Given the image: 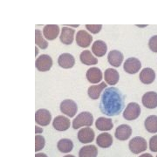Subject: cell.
<instances>
[{
  "instance_id": "obj_1",
  "label": "cell",
  "mask_w": 157,
  "mask_h": 157,
  "mask_svg": "<svg viewBox=\"0 0 157 157\" xmlns=\"http://www.w3.org/2000/svg\"><path fill=\"white\" fill-rule=\"evenodd\" d=\"M125 96L116 87L105 88L100 102V110L107 116H116L125 107Z\"/></svg>"
},
{
  "instance_id": "obj_2",
  "label": "cell",
  "mask_w": 157,
  "mask_h": 157,
  "mask_svg": "<svg viewBox=\"0 0 157 157\" xmlns=\"http://www.w3.org/2000/svg\"><path fill=\"white\" fill-rule=\"evenodd\" d=\"M94 123V116L90 112H81L73 121V128L78 129L82 127H91Z\"/></svg>"
},
{
  "instance_id": "obj_3",
  "label": "cell",
  "mask_w": 157,
  "mask_h": 157,
  "mask_svg": "<svg viewBox=\"0 0 157 157\" xmlns=\"http://www.w3.org/2000/svg\"><path fill=\"white\" fill-rule=\"evenodd\" d=\"M128 147L130 151L133 154L138 155L140 153L146 151L147 148V140L140 136L134 137L132 140H130L128 143Z\"/></svg>"
},
{
  "instance_id": "obj_4",
  "label": "cell",
  "mask_w": 157,
  "mask_h": 157,
  "mask_svg": "<svg viewBox=\"0 0 157 157\" xmlns=\"http://www.w3.org/2000/svg\"><path fill=\"white\" fill-rule=\"evenodd\" d=\"M140 107L136 102H130L123 112V118L126 121H135L140 116Z\"/></svg>"
},
{
  "instance_id": "obj_5",
  "label": "cell",
  "mask_w": 157,
  "mask_h": 157,
  "mask_svg": "<svg viewBox=\"0 0 157 157\" xmlns=\"http://www.w3.org/2000/svg\"><path fill=\"white\" fill-rule=\"evenodd\" d=\"M60 111L62 113L66 114L68 117L72 118L75 116V114L77 113L78 111V106L76 104L75 101H73V100H64L60 103Z\"/></svg>"
},
{
  "instance_id": "obj_6",
  "label": "cell",
  "mask_w": 157,
  "mask_h": 157,
  "mask_svg": "<svg viewBox=\"0 0 157 157\" xmlns=\"http://www.w3.org/2000/svg\"><path fill=\"white\" fill-rule=\"evenodd\" d=\"M123 68L124 71L128 74H135L138 73L141 68V63L136 58H134V57L128 58L124 62Z\"/></svg>"
},
{
  "instance_id": "obj_7",
  "label": "cell",
  "mask_w": 157,
  "mask_h": 157,
  "mask_svg": "<svg viewBox=\"0 0 157 157\" xmlns=\"http://www.w3.org/2000/svg\"><path fill=\"white\" fill-rule=\"evenodd\" d=\"M35 66L39 72H47L52 67V59L49 55L42 54L37 58Z\"/></svg>"
},
{
  "instance_id": "obj_8",
  "label": "cell",
  "mask_w": 157,
  "mask_h": 157,
  "mask_svg": "<svg viewBox=\"0 0 157 157\" xmlns=\"http://www.w3.org/2000/svg\"><path fill=\"white\" fill-rule=\"evenodd\" d=\"M93 42V37L92 35L87 33L85 30H80L77 33L76 35V43L79 47L86 48L88 47Z\"/></svg>"
},
{
  "instance_id": "obj_9",
  "label": "cell",
  "mask_w": 157,
  "mask_h": 157,
  "mask_svg": "<svg viewBox=\"0 0 157 157\" xmlns=\"http://www.w3.org/2000/svg\"><path fill=\"white\" fill-rule=\"evenodd\" d=\"M52 121V114L47 109H39L35 113V121L42 127L48 126Z\"/></svg>"
},
{
  "instance_id": "obj_10",
  "label": "cell",
  "mask_w": 157,
  "mask_h": 157,
  "mask_svg": "<svg viewBox=\"0 0 157 157\" xmlns=\"http://www.w3.org/2000/svg\"><path fill=\"white\" fill-rule=\"evenodd\" d=\"M71 126L70 120L67 117H65L63 115H59L54 118L52 121V127L55 130L59 131V132H64L67 131Z\"/></svg>"
},
{
  "instance_id": "obj_11",
  "label": "cell",
  "mask_w": 157,
  "mask_h": 157,
  "mask_svg": "<svg viewBox=\"0 0 157 157\" xmlns=\"http://www.w3.org/2000/svg\"><path fill=\"white\" fill-rule=\"evenodd\" d=\"M94 131L93 129L87 127V128H81L78 133V140L79 142L81 143H90L92 142L93 140H94Z\"/></svg>"
},
{
  "instance_id": "obj_12",
  "label": "cell",
  "mask_w": 157,
  "mask_h": 157,
  "mask_svg": "<svg viewBox=\"0 0 157 157\" xmlns=\"http://www.w3.org/2000/svg\"><path fill=\"white\" fill-rule=\"evenodd\" d=\"M142 104L148 109H154L157 107V93L155 92H147L142 96Z\"/></svg>"
},
{
  "instance_id": "obj_13",
  "label": "cell",
  "mask_w": 157,
  "mask_h": 157,
  "mask_svg": "<svg viewBox=\"0 0 157 157\" xmlns=\"http://www.w3.org/2000/svg\"><path fill=\"white\" fill-rule=\"evenodd\" d=\"M114 135L117 140L123 141L130 138V136L132 135V128L129 125L121 124L116 128Z\"/></svg>"
},
{
  "instance_id": "obj_14",
  "label": "cell",
  "mask_w": 157,
  "mask_h": 157,
  "mask_svg": "<svg viewBox=\"0 0 157 157\" xmlns=\"http://www.w3.org/2000/svg\"><path fill=\"white\" fill-rule=\"evenodd\" d=\"M58 64L64 69L73 68L75 65V59L70 53H62L58 59Z\"/></svg>"
},
{
  "instance_id": "obj_15",
  "label": "cell",
  "mask_w": 157,
  "mask_h": 157,
  "mask_svg": "<svg viewBox=\"0 0 157 157\" xmlns=\"http://www.w3.org/2000/svg\"><path fill=\"white\" fill-rule=\"evenodd\" d=\"M123 54L118 50L111 51L107 55L108 63L113 67H120L123 62Z\"/></svg>"
},
{
  "instance_id": "obj_16",
  "label": "cell",
  "mask_w": 157,
  "mask_h": 157,
  "mask_svg": "<svg viewBox=\"0 0 157 157\" xmlns=\"http://www.w3.org/2000/svg\"><path fill=\"white\" fill-rule=\"evenodd\" d=\"M74 34H75V30L71 27L65 26L61 30V33L59 36V39L62 44L64 45H72L74 39Z\"/></svg>"
},
{
  "instance_id": "obj_17",
  "label": "cell",
  "mask_w": 157,
  "mask_h": 157,
  "mask_svg": "<svg viewBox=\"0 0 157 157\" xmlns=\"http://www.w3.org/2000/svg\"><path fill=\"white\" fill-rule=\"evenodd\" d=\"M103 78V74L100 68L91 67L86 72V78L92 84L100 83Z\"/></svg>"
},
{
  "instance_id": "obj_18",
  "label": "cell",
  "mask_w": 157,
  "mask_h": 157,
  "mask_svg": "<svg viewBox=\"0 0 157 157\" xmlns=\"http://www.w3.org/2000/svg\"><path fill=\"white\" fill-rule=\"evenodd\" d=\"M140 80L145 85L152 84L155 79V72L150 67H146L141 70L140 73Z\"/></svg>"
},
{
  "instance_id": "obj_19",
  "label": "cell",
  "mask_w": 157,
  "mask_h": 157,
  "mask_svg": "<svg viewBox=\"0 0 157 157\" xmlns=\"http://www.w3.org/2000/svg\"><path fill=\"white\" fill-rule=\"evenodd\" d=\"M59 26L56 25H47L43 29V35L47 40H54L59 34Z\"/></svg>"
},
{
  "instance_id": "obj_20",
  "label": "cell",
  "mask_w": 157,
  "mask_h": 157,
  "mask_svg": "<svg viewBox=\"0 0 157 157\" xmlns=\"http://www.w3.org/2000/svg\"><path fill=\"white\" fill-rule=\"evenodd\" d=\"M104 78L106 83L110 86H114L119 82L120 79V74L115 69L113 68H107L104 73Z\"/></svg>"
},
{
  "instance_id": "obj_21",
  "label": "cell",
  "mask_w": 157,
  "mask_h": 157,
  "mask_svg": "<svg viewBox=\"0 0 157 157\" xmlns=\"http://www.w3.org/2000/svg\"><path fill=\"white\" fill-rule=\"evenodd\" d=\"M96 143L99 147L102 148H107L110 147L113 144L112 135L108 133H101L97 136L96 138Z\"/></svg>"
},
{
  "instance_id": "obj_22",
  "label": "cell",
  "mask_w": 157,
  "mask_h": 157,
  "mask_svg": "<svg viewBox=\"0 0 157 157\" xmlns=\"http://www.w3.org/2000/svg\"><path fill=\"white\" fill-rule=\"evenodd\" d=\"M107 87V83L106 82H101L100 84L91 86L88 90L87 94L88 96L92 100H98L101 96L102 91Z\"/></svg>"
},
{
  "instance_id": "obj_23",
  "label": "cell",
  "mask_w": 157,
  "mask_h": 157,
  "mask_svg": "<svg viewBox=\"0 0 157 157\" xmlns=\"http://www.w3.org/2000/svg\"><path fill=\"white\" fill-rule=\"evenodd\" d=\"M92 52L96 57H103L107 52V45L103 40H96L92 45Z\"/></svg>"
},
{
  "instance_id": "obj_24",
  "label": "cell",
  "mask_w": 157,
  "mask_h": 157,
  "mask_svg": "<svg viewBox=\"0 0 157 157\" xmlns=\"http://www.w3.org/2000/svg\"><path fill=\"white\" fill-rule=\"evenodd\" d=\"M96 128L100 131H109L113 128V123L110 118L100 117L95 122Z\"/></svg>"
},
{
  "instance_id": "obj_25",
  "label": "cell",
  "mask_w": 157,
  "mask_h": 157,
  "mask_svg": "<svg viewBox=\"0 0 157 157\" xmlns=\"http://www.w3.org/2000/svg\"><path fill=\"white\" fill-rule=\"evenodd\" d=\"M79 59L81 63L86 66H93L98 63V59L93 55V53L89 50L83 51L79 55Z\"/></svg>"
},
{
  "instance_id": "obj_26",
  "label": "cell",
  "mask_w": 157,
  "mask_h": 157,
  "mask_svg": "<svg viewBox=\"0 0 157 157\" xmlns=\"http://www.w3.org/2000/svg\"><path fill=\"white\" fill-rule=\"evenodd\" d=\"M98 149L94 145H87L80 148L78 157H97Z\"/></svg>"
},
{
  "instance_id": "obj_27",
  "label": "cell",
  "mask_w": 157,
  "mask_h": 157,
  "mask_svg": "<svg viewBox=\"0 0 157 157\" xmlns=\"http://www.w3.org/2000/svg\"><path fill=\"white\" fill-rule=\"evenodd\" d=\"M145 128L151 134L157 133V115H150L147 118L144 122Z\"/></svg>"
},
{
  "instance_id": "obj_28",
  "label": "cell",
  "mask_w": 157,
  "mask_h": 157,
  "mask_svg": "<svg viewBox=\"0 0 157 157\" xmlns=\"http://www.w3.org/2000/svg\"><path fill=\"white\" fill-rule=\"evenodd\" d=\"M57 147L61 153L67 154L73 150V143L70 139H61L59 140Z\"/></svg>"
},
{
  "instance_id": "obj_29",
  "label": "cell",
  "mask_w": 157,
  "mask_h": 157,
  "mask_svg": "<svg viewBox=\"0 0 157 157\" xmlns=\"http://www.w3.org/2000/svg\"><path fill=\"white\" fill-rule=\"evenodd\" d=\"M35 44L41 49H46L48 47V42L45 40L40 30H35Z\"/></svg>"
},
{
  "instance_id": "obj_30",
  "label": "cell",
  "mask_w": 157,
  "mask_h": 157,
  "mask_svg": "<svg viewBox=\"0 0 157 157\" xmlns=\"http://www.w3.org/2000/svg\"><path fill=\"white\" fill-rule=\"evenodd\" d=\"M45 145V138L42 135H37L35 136V151L39 152L44 148Z\"/></svg>"
},
{
  "instance_id": "obj_31",
  "label": "cell",
  "mask_w": 157,
  "mask_h": 157,
  "mask_svg": "<svg viewBox=\"0 0 157 157\" xmlns=\"http://www.w3.org/2000/svg\"><path fill=\"white\" fill-rule=\"evenodd\" d=\"M86 28L91 33L97 34L101 31L102 25H86Z\"/></svg>"
},
{
  "instance_id": "obj_32",
  "label": "cell",
  "mask_w": 157,
  "mask_h": 157,
  "mask_svg": "<svg viewBox=\"0 0 157 157\" xmlns=\"http://www.w3.org/2000/svg\"><path fill=\"white\" fill-rule=\"evenodd\" d=\"M148 47L152 52H157V35H154L150 38L148 41Z\"/></svg>"
},
{
  "instance_id": "obj_33",
  "label": "cell",
  "mask_w": 157,
  "mask_h": 157,
  "mask_svg": "<svg viewBox=\"0 0 157 157\" xmlns=\"http://www.w3.org/2000/svg\"><path fill=\"white\" fill-rule=\"evenodd\" d=\"M149 149L152 152H157V135H154L149 140Z\"/></svg>"
},
{
  "instance_id": "obj_34",
  "label": "cell",
  "mask_w": 157,
  "mask_h": 157,
  "mask_svg": "<svg viewBox=\"0 0 157 157\" xmlns=\"http://www.w3.org/2000/svg\"><path fill=\"white\" fill-rule=\"evenodd\" d=\"M43 132V129L42 128H39V127H35V134L36 135H39V134H40V133H42Z\"/></svg>"
},
{
  "instance_id": "obj_35",
  "label": "cell",
  "mask_w": 157,
  "mask_h": 157,
  "mask_svg": "<svg viewBox=\"0 0 157 157\" xmlns=\"http://www.w3.org/2000/svg\"><path fill=\"white\" fill-rule=\"evenodd\" d=\"M35 157H47V155L44 153H38L35 155Z\"/></svg>"
},
{
  "instance_id": "obj_36",
  "label": "cell",
  "mask_w": 157,
  "mask_h": 157,
  "mask_svg": "<svg viewBox=\"0 0 157 157\" xmlns=\"http://www.w3.org/2000/svg\"><path fill=\"white\" fill-rule=\"evenodd\" d=\"M139 157H153V155H151L150 154H143V155H140Z\"/></svg>"
},
{
  "instance_id": "obj_37",
  "label": "cell",
  "mask_w": 157,
  "mask_h": 157,
  "mask_svg": "<svg viewBox=\"0 0 157 157\" xmlns=\"http://www.w3.org/2000/svg\"><path fill=\"white\" fill-rule=\"evenodd\" d=\"M38 52H39V51H38V48L35 47V55H36V56L38 55Z\"/></svg>"
},
{
  "instance_id": "obj_38",
  "label": "cell",
  "mask_w": 157,
  "mask_h": 157,
  "mask_svg": "<svg viewBox=\"0 0 157 157\" xmlns=\"http://www.w3.org/2000/svg\"><path fill=\"white\" fill-rule=\"evenodd\" d=\"M64 157H75L74 155H65Z\"/></svg>"
},
{
  "instance_id": "obj_39",
  "label": "cell",
  "mask_w": 157,
  "mask_h": 157,
  "mask_svg": "<svg viewBox=\"0 0 157 157\" xmlns=\"http://www.w3.org/2000/svg\"><path fill=\"white\" fill-rule=\"evenodd\" d=\"M156 157H157V155H156Z\"/></svg>"
}]
</instances>
